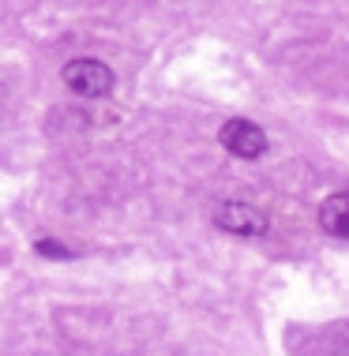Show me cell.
I'll return each mask as SVG.
<instances>
[{
    "label": "cell",
    "instance_id": "5",
    "mask_svg": "<svg viewBox=\"0 0 349 356\" xmlns=\"http://www.w3.org/2000/svg\"><path fill=\"white\" fill-rule=\"evenodd\" d=\"M38 252H42V255H49V259H72V248H64V244H56V240H38Z\"/></svg>",
    "mask_w": 349,
    "mask_h": 356
},
{
    "label": "cell",
    "instance_id": "2",
    "mask_svg": "<svg viewBox=\"0 0 349 356\" xmlns=\"http://www.w3.org/2000/svg\"><path fill=\"white\" fill-rule=\"evenodd\" d=\"M215 225L222 229V233H229V236L256 240V236H263L270 229V218L259 207H251V203L226 199V203H218V210H215Z\"/></svg>",
    "mask_w": 349,
    "mask_h": 356
},
{
    "label": "cell",
    "instance_id": "3",
    "mask_svg": "<svg viewBox=\"0 0 349 356\" xmlns=\"http://www.w3.org/2000/svg\"><path fill=\"white\" fill-rule=\"evenodd\" d=\"M218 143L226 147V154L233 158H245V161H256L267 154V131L259 124H251L245 117H233L218 128Z\"/></svg>",
    "mask_w": 349,
    "mask_h": 356
},
{
    "label": "cell",
    "instance_id": "1",
    "mask_svg": "<svg viewBox=\"0 0 349 356\" xmlns=\"http://www.w3.org/2000/svg\"><path fill=\"white\" fill-rule=\"evenodd\" d=\"M61 79L72 94H79V98H105V94H113L116 86V75L109 64L102 60H91V56H79V60H68L61 68Z\"/></svg>",
    "mask_w": 349,
    "mask_h": 356
},
{
    "label": "cell",
    "instance_id": "4",
    "mask_svg": "<svg viewBox=\"0 0 349 356\" xmlns=\"http://www.w3.org/2000/svg\"><path fill=\"white\" fill-rule=\"evenodd\" d=\"M319 229L327 236L349 240V191H334V195L323 199V207H319Z\"/></svg>",
    "mask_w": 349,
    "mask_h": 356
}]
</instances>
